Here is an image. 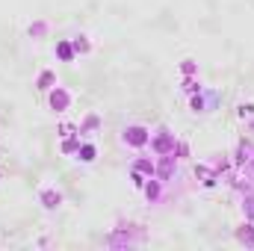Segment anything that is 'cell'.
<instances>
[{"instance_id": "4", "label": "cell", "mask_w": 254, "mask_h": 251, "mask_svg": "<svg viewBox=\"0 0 254 251\" xmlns=\"http://www.w3.org/2000/svg\"><path fill=\"white\" fill-rule=\"evenodd\" d=\"M252 154H254V145H252V142H246V139H240V145H237V148H234V154H231V157H234L231 163H234L237 169H246V166H249V160H252Z\"/></svg>"}, {"instance_id": "5", "label": "cell", "mask_w": 254, "mask_h": 251, "mask_svg": "<svg viewBox=\"0 0 254 251\" xmlns=\"http://www.w3.org/2000/svg\"><path fill=\"white\" fill-rule=\"evenodd\" d=\"M130 169L142 172L145 178H157V163H154V160H133V163H130Z\"/></svg>"}, {"instance_id": "6", "label": "cell", "mask_w": 254, "mask_h": 251, "mask_svg": "<svg viewBox=\"0 0 254 251\" xmlns=\"http://www.w3.org/2000/svg\"><path fill=\"white\" fill-rule=\"evenodd\" d=\"M95 154H98V148L92 145V142H80V148H77V160H83V163H95Z\"/></svg>"}, {"instance_id": "11", "label": "cell", "mask_w": 254, "mask_h": 251, "mask_svg": "<svg viewBox=\"0 0 254 251\" xmlns=\"http://www.w3.org/2000/svg\"><path fill=\"white\" fill-rule=\"evenodd\" d=\"M71 130H80V127H74L71 122H65V125H60V136H71Z\"/></svg>"}, {"instance_id": "8", "label": "cell", "mask_w": 254, "mask_h": 251, "mask_svg": "<svg viewBox=\"0 0 254 251\" xmlns=\"http://www.w3.org/2000/svg\"><path fill=\"white\" fill-rule=\"evenodd\" d=\"M98 125H101V122H98V116H89V119L80 125V133H92V130H95Z\"/></svg>"}, {"instance_id": "9", "label": "cell", "mask_w": 254, "mask_h": 251, "mask_svg": "<svg viewBox=\"0 0 254 251\" xmlns=\"http://www.w3.org/2000/svg\"><path fill=\"white\" fill-rule=\"evenodd\" d=\"M184 92H201V83L198 80H184Z\"/></svg>"}, {"instance_id": "10", "label": "cell", "mask_w": 254, "mask_h": 251, "mask_svg": "<svg viewBox=\"0 0 254 251\" xmlns=\"http://www.w3.org/2000/svg\"><path fill=\"white\" fill-rule=\"evenodd\" d=\"M243 228H246V231L240 234V240H243V243H249V246H254V234L249 231V225H243Z\"/></svg>"}, {"instance_id": "2", "label": "cell", "mask_w": 254, "mask_h": 251, "mask_svg": "<svg viewBox=\"0 0 254 251\" xmlns=\"http://www.w3.org/2000/svg\"><path fill=\"white\" fill-rule=\"evenodd\" d=\"M157 157L163 154H175V136L166 130V127H157V133H151V145H148Z\"/></svg>"}, {"instance_id": "12", "label": "cell", "mask_w": 254, "mask_h": 251, "mask_svg": "<svg viewBox=\"0 0 254 251\" xmlns=\"http://www.w3.org/2000/svg\"><path fill=\"white\" fill-rule=\"evenodd\" d=\"M249 169H252V172H254V154H252V160H249Z\"/></svg>"}, {"instance_id": "1", "label": "cell", "mask_w": 254, "mask_h": 251, "mask_svg": "<svg viewBox=\"0 0 254 251\" xmlns=\"http://www.w3.org/2000/svg\"><path fill=\"white\" fill-rule=\"evenodd\" d=\"M119 142L125 145L127 151H145L151 145V127L142 125V122H130V125L122 127Z\"/></svg>"}, {"instance_id": "7", "label": "cell", "mask_w": 254, "mask_h": 251, "mask_svg": "<svg viewBox=\"0 0 254 251\" xmlns=\"http://www.w3.org/2000/svg\"><path fill=\"white\" fill-rule=\"evenodd\" d=\"M237 116H240V119H246V122L254 119V104H252V101H249V104H240V107H237Z\"/></svg>"}, {"instance_id": "3", "label": "cell", "mask_w": 254, "mask_h": 251, "mask_svg": "<svg viewBox=\"0 0 254 251\" xmlns=\"http://www.w3.org/2000/svg\"><path fill=\"white\" fill-rule=\"evenodd\" d=\"M39 204H42L45 210H57V207L63 204V192H60L57 187H51V184L42 187L39 189Z\"/></svg>"}]
</instances>
